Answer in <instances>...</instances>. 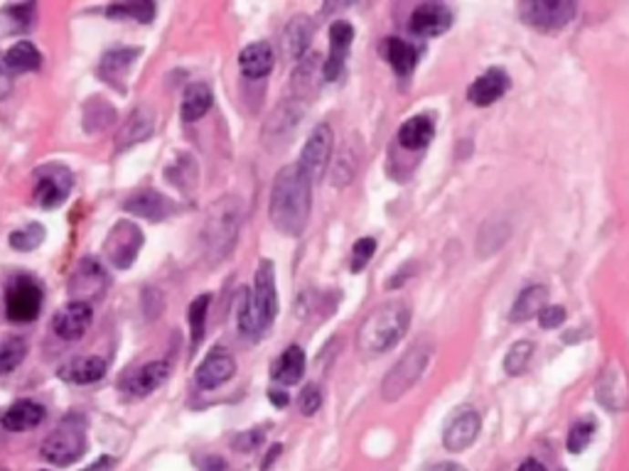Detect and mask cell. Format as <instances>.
<instances>
[{
    "label": "cell",
    "mask_w": 629,
    "mask_h": 471,
    "mask_svg": "<svg viewBox=\"0 0 629 471\" xmlns=\"http://www.w3.org/2000/svg\"><path fill=\"white\" fill-rule=\"evenodd\" d=\"M310 189H313V182L298 162L285 165L275 175L268 216L283 236L298 239L300 233L305 231L307 219H310Z\"/></svg>",
    "instance_id": "6da1fadb"
},
{
    "label": "cell",
    "mask_w": 629,
    "mask_h": 471,
    "mask_svg": "<svg viewBox=\"0 0 629 471\" xmlns=\"http://www.w3.org/2000/svg\"><path fill=\"white\" fill-rule=\"evenodd\" d=\"M411 324V310L404 302H387L371 312L356 332V349L364 356H379L401 342Z\"/></svg>",
    "instance_id": "7a4b0ae2"
},
{
    "label": "cell",
    "mask_w": 629,
    "mask_h": 471,
    "mask_svg": "<svg viewBox=\"0 0 629 471\" xmlns=\"http://www.w3.org/2000/svg\"><path fill=\"white\" fill-rule=\"evenodd\" d=\"M239 221H242V209L234 197L211 204L202 229L204 253L210 258V263H219L232 253L239 236Z\"/></svg>",
    "instance_id": "3957f363"
},
{
    "label": "cell",
    "mask_w": 629,
    "mask_h": 471,
    "mask_svg": "<svg viewBox=\"0 0 629 471\" xmlns=\"http://www.w3.org/2000/svg\"><path fill=\"white\" fill-rule=\"evenodd\" d=\"M84 452H87V417L79 413L62 417L42 442V456L55 466H69L79 462Z\"/></svg>",
    "instance_id": "277c9868"
},
{
    "label": "cell",
    "mask_w": 629,
    "mask_h": 471,
    "mask_svg": "<svg viewBox=\"0 0 629 471\" xmlns=\"http://www.w3.org/2000/svg\"><path fill=\"white\" fill-rule=\"evenodd\" d=\"M433 356V342L430 339H418L408 346V352L396 361V366L388 371V375L381 384V398L394 403L404 393H408L413 385L418 384V378L428 368V361Z\"/></svg>",
    "instance_id": "5b68a950"
},
{
    "label": "cell",
    "mask_w": 629,
    "mask_h": 471,
    "mask_svg": "<svg viewBox=\"0 0 629 471\" xmlns=\"http://www.w3.org/2000/svg\"><path fill=\"white\" fill-rule=\"evenodd\" d=\"M42 285L33 275L20 272L10 280L5 288V317L17 324H27V322L37 320L42 310Z\"/></svg>",
    "instance_id": "8992f818"
},
{
    "label": "cell",
    "mask_w": 629,
    "mask_h": 471,
    "mask_svg": "<svg viewBox=\"0 0 629 471\" xmlns=\"http://www.w3.org/2000/svg\"><path fill=\"white\" fill-rule=\"evenodd\" d=\"M143 231L140 226L129 221V219H121L119 224H113V229L106 236L104 243V256L106 261L119 268V271H126L130 265L136 263L138 253L143 248Z\"/></svg>",
    "instance_id": "52a82bcc"
},
{
    "label": "cell",
    "mask_w": 629,
    "mask_h": 471,
    "mask_svg": "<svg viewBox=\"0 0 629 471\" xmlns=\"http://www.w3.org/2000/svg\"><path fill=\"white\" fill-rule=\"evenodd\" d=\"M519 15L526 25H531L541 33L563 30L575 17V3L571 0H531L519 5Z\"/></svg>",
    "instance_id": "ba28073f"
},
{
    "label": "cell",
    "mask_w": 629,
    "mask_h": 471,
    "mask_svg": "<svg viewBox=\"0 0 629 471\" xmlns=\"http://www.w3.org/2000/svg\"><path fill=\"white\" fill-rule=\"evenodd\" d=\"M35 204H40L42 209H57L59 204H65L69 192H72V172L65 165H42L35 172Z\"/></svg>",
    "instance_id": "9c48e42d"
},
{
    "label": "cell",
    "mask_w": 629,
    "mask_h": 471,
    "mask_svg": "<svg viewBox=\"0 0 629 471\" xmlns=\"http://www.w3.org/2000/svg\"><path fill=\"white\" fill-rule=\"evenodd\" d=\"M108 288V275H106L104 265L97 258H81L79 265L74 268L72 278H69V295L77 302L91 304L94 300H101Z\"/></svg>",
    "instance_id": "30bf717a"
},
{
    "label": "cell",
    "mask_w": 629,
    "mask_h": 471,
    "mask_svg": "<svg viewBox=\"0 0 629 471\" xmlns=\"http://www.w3.org/2000/svg\"><path fill=\"white\" fill-rule=\"evenodd\" d=\"M332 148H335V133L327 123H320L303 145L298 162L303 172L310 177V182H317L325 175V168L330 165Z\"/></svg>",
    "instance_id": "8fae6325"
},
{
    "label": "cell",
    "mask_w": 629,
    "mask_h": 471,
    "mask_svg": "<svg viewBox=\"0 0 629 471\" xmlns=\"http://www.w3.org/2000/svg\"><path fill=\"white\" fill-rule=\"evenodd\" d=\"M251 302H253V312H256L261 329L271 327L275 314H278V292H275V272L271 261H261L256 280H253Z\"/></svg>",
    "instance_id": "7c38bea8"
},
{
    "label": "cell",
    "mask_w": 629,
    "mask_h": 471,
    "mask_svg": "<svg viewBox=\"0 0 629 471\" xmlns=\"http://www.w3.org/2000/svg\"><path fill=\"white\" fill-rule=\"evenodd\" d=\"M91 322H94V310H91V304L72 300V302H67L65 307L52 317V332H55L59 339H65V342H77V339H81V336L89 332Z\"/></svg>",
    "instance_id": "4fadbf2b"
},
{
    "label": "cell",
    "mask_w": 629,
    "mask_h": 471,
    "mask_svg": "<svg viewBox=\"0 0 629 471\" xmlns=\"http://www.w3.org/2000/svg\"><path fill=\"white\" fill-rule=\"evenodd\" d=\"M482 417L472 407H465L458 415L452 417L443 432V445L448 452H465L479 435Z\"/></svg>",
    "instance_id": "5bb4252c"
},
{
    "label": "cell",
    "mask_w": 629,
    "mask_h": 471,
    "mask_svg": "<svg viewBox=\"0 0 629 471\" xmlns=\"http://www.w3.org/2000/svg\"><path fill=\"white\" fill-rule=\"evenodd\" d=\"M236 374V361L232 359V353L226 349H211L207 353V359L197 366V385L202 391H214L219 385H224L232 375Z\"/></svg>",
    "instance_id": "9a60e30c"
},
{
    "label": "cell",
    "mask_w": 629,
    "mask_h": 471,
    "mask_svg": "<svg viewBox=\"0 0 629 471\" xmlns=\"http://www.w3.org/2000/svg\"><path fill=\"white\" fill-rule=\"evenodd\" d=\"M597 403H603L607 410L620 413L629 405V375L624 368L613 363L597 381Z\"/></svg>",
    "instance_id": "2e32d148"
},
{
    "label": "cell",
    "mask_w": 629,
    "mask_h": 471,
    "mask_svg": "<svg viewBox=\"0 0 629 471\" xmlns=\"http://www.w3.org/2000/svg\"><path fill=\"white\" fill-rule=\"evenodd\" d=\"M452 13L443 3H423L413 10L411 33L418 37H436L450 30Z\"/></svg>",
    "instance_id": "e0dca14e"
},
{
    "label": "cell",
    "mask_w": 629,
    "mask_h": 471,
    "mask_svg": "<svg viewBox=\"0 0 629 471\" xmlns=\"http://www.w3.org/2000/svg\"><path fill=\"white\" fill-rule=\"evenodd\" d=\"M352 40H355V27L347 20H337V23L330 25V56L323 65L325 81L339 79V74L345 69V55L352 47Z\"/></svg>",
    "instance_id": "ac0fdd59"
},
{
    "label": "cell",
    "mask_w": 629,
    "mask_h": 471,
    "mask_svg": "<svg viewBox=\"0 0 629 471\" xmlns=\"http://www.w3.org/2000/svg\"><path fill=\"white\" fill-rule=\"evenodd\" d=\"M140 56V49L136 47H119L106 52L98 62V77L108 84V87L119 88V91H126V84L123 79L129 77L130 67L136 65V59Z\"/></svg>",
    "instance_id": "d6986e66"
},
{
    "label": "cell",
    "mask_w": 629,
    "mask_h": 471,
    "mask_svg": "<svg viewBox=\"0 0 629 471\" xmlns=\"http://www.w3.org/2000/svg\"><path fill=\"white\" fill-rule=\"evenodd\" d=\"M155 130V116L148 106H140L136 111L130 113L129 118L123 120V126L119 128V136H116V150L123 152L133 148L138 143H146L148 138L153 136Z\"/></svg>",
    "instance_id": "ffe728a7"
},
{
    "label": "cell",
    "mask_w": 629,
    "mask_h": 471,
    "mask_svg": "<svg viewBox=\"0 0 629 471\" xmlns=\"http://www.w3.org/2000/svg\"><path fill=\"white\" fill-rule=\"evenodd\" d=\"M123 211L148 219V221H162L175 211V204L165 194L155 192V189H143V192H136L123 201Z\"/></svg>",
    "instance_id": "44dd1931"
},
{
    "label": "cell",
    "mask_w": 629,
    "mask_h": 471,
    "mask_svg": "<svg viewBox=\"0 0 629 471\" xmlns=\"http://www.w3.org/2000/svg\"><path fill=\"white\" fill-rule=\"evenodd\" d=\"M170 375L168 361H150L146 366H140L133 375L123 381V391L130 393L133 398H146L153 391H158Z\"/></svg>",
    "instance_id": "7402d4cb"
},
{
    "label": "cell",
    "mask_w": 629,
    "mask_h": 471,
    "mask_svg": "<svg viewBox=\"0 0 629 471\" xmlns=\"http://www.w3.org/2000/svg\"><path fill=\"white\" fill-rule=\"evenodd\" d=\"M509 88V77L501 69H490L484 72L479 79L472 81V87L468 88V98L475 106H492L494 101H500Z\"/></svg>",
    "instance_id": "603a6c76"
},
{
    "label": "cell",
    "mask_w": 629,
    "mask_h": 471,
    "mask_svg": "<svg viewBox=\"0 0 629 471\" xmlns=\"http://www.w3.org/2000/svg\"><path fill=\"white\" fill-rule=\"evenodd\" d=\"M45 417H47V410L40 403H35V400H17V403H13L5 410L0 425L10 432H25L45 423Z\"/></svg>",
    "instance_id": "cb8c5ba5"
},
{
    "label": "cell",
    "mask_w": 629,
    "mask_h": 471,
    "mask_svg": "<svg viewBox=\"0 0 629 471\" xmlns=\"http://www.w3.org/2000/svg\"><path fill=\"white\" fill-rule=\"evenodd\" d=\"M108 371V363L101 356H84V359L69 361L67 366L59 368V378L74 385H91L101 381Z\"/></svg>",
    "instance_id": "d4e9b609"
},
{
    "label": "cell",
    "mask_w": 629,
    "mask_h": 471,
    "mask_svg": "<svg viewBox=\"0 0 629 471\" xmlns=\"http://www.w3.org/2000/svg\"><path fill=\"white\" fill-rule=\"evenodd\" d=\"M313 20L307 15H295L283 33V52L291 59H303L313 40Z\"/></svg>",
    "instance_id": "484cf974"
},
{
    "label": "cell",
    "mask_w": 629,
    "mask_h": 471,
    "mask_svg": "<svg viewBox=\"0 0 629 471\" xmlns=\"http://www.w3.org/2000/svg\"><path fill=\"white\" fill-rule=\"evenodd\" d=\"M273 62V49H271L268 42L249 45V47H243L242 55H239V67H242L243 77H249V79H261V77L271 74Z\"/></svg>",
    "instance_id": "4316f807"
},
{
    "label": "cell",
    "mask_w": 629,
    "mask_h": 471,
    "mask_svg": "<svg viewBox=\"0 0 629 471\" xmlns=\"http://www.w3.org/2000/svg\"><path fill=\"white\" fill-rule=\"evenodd\" d=\"M436 136V120L433 116H413L398 128V143L404 145L406 150H420L426 148Z\"/></svg>",
    "instance_id": "83f0119b"
},
{
    "label": "cell",
    "mask_w": 629,
    "mask_h": 471,
    "mask_svg": "<svg viewBox=\"0 0 629 471\" xmlns=\"http://www.w3.org/2000/svg\"><path fill=\"white\" fill-rule=\"evenodd\" d=\"M211 104H214L211 88L207 87V84H202V81H194V84H190V87L185 88V94H182L180 116H182L185 123H194V120H200L204 113L210 111Z\"/></svg>",
    "instance_id": "f1b7e54d"
},
{
    "label": "cell",
    "mask_w": 629,
    "mask_h": 471,
    "mask_svg": "<svg viewBox=\"0 0 629 471\" xmlns=\"http://www.w3.org/2000/svg\"><path fill=\"white\" fill-rule=\"evenodd\" d=\"M116 118H119L116 108L101 97H91L81 108V126L87 133H104L116 123Z\"/></svg>",
    "instance_id": "f546056e"
},
{
    "label": "cell",
    "mask_w": 629,
    "mask_h": 471,
    "mask_svg": "<svg viewBox=\"0 0 629 471\" xmlns=\"http://www.w3.org/2000/svg\"><path fill=\"white\" fill-rule=\"evenodd\" d=\"M323 79H325V74H323V62H320V56L317 55L303 56L300 67L293 72V91H295L300 98H307L310 94L317 91V87H320V81Z\"/></svg>",
    "instance_id": "4dcf8cb0"
},
{
    "label": "cell",
    "mask_w": 629,
    "mask_h": 471,
    "mask_svg": "<svg viewBox=\"0 0 629 471\" xmlns=\"http://www.w3.org/2000/svg\"><path fill=\"white\" fill-rule=\"evenodd\" d=\"M384 55L398 77H411L416 65H418V49L413 47L411 42L398 40V37H388L384 42Z\"/></svg>",
    "instance_id": "1f68e13d"
},
{
    "label": "cell",
    "mask_w": 629,
    "mask_h": 471,
    "mask_svg": "<svg viewBox=\"0 0 629 471\" xmlns=\"http://www.w3.org/2000/svg\"><path fill=\"white\" fill-rule=\"evenodd\" d=\"M303 371H305V353L300 346H288L281 353V359L275 361L273 378L283 385H295L303 378Z\"/></svg>",
    "instance_id": "d6a6232c"
},
{
    "label": "cell",
    "mask_w": 629,
    "mask_h": 471,
    "mask_svg": "<svg viewBox=\"0 0 629 471\" xmlns=\"http://www.w3.org/2000/svg\"><path fill=\"white\" fill-rule=\"evenodd\" d=\"M3 59H5V67H8L10 72H35V69H40L42 67V55L37 52V47H35L33 42L27 40L15 42V45L3 55Z\"/></svg>",
    "instance_id": "836d02e7"
},
{
    "label": "cell",
    "mask_w": 629,
    "mask_h": 471,
    "mask_svg": "<svg viewBox=\"0 0 629 471\" xmlns=\"http://www.w3.org/2000/svg\"><path fill=\"white\" fill-rule=\"evenodd\" d=\"M546 297H549V292H546V288H541V285L526 288L524 292L517 297L514 307H511V320L524 322L529 320V317H533V314H539V312L543 310Z\"/></svg>",
    "instance_id": "e575fe53"
},
{
    "label": "cell",
    "mask_w": 629,
    "mask_h": 471,
    "mask_svg": "<svg viewBox=\"0 0 629 471\" xmlns=\"http://www.w3.org/2000/svg\"><path fill=\"white\" fill-rule=\"evenodd\" d=\"M106 15L119 20V17H130L138 23H150L155 17V3L150 0H136V3H113L106 8Z\"/></svg>",
    "instance_id": "d590c367"
},
{
    "label": "cell",
    "mask_w": 629,
    "mask_h": 471,
    "mask_svg": "<svg viewBox=\"0 0 629 471\" xmlns=\"http://www.w3.org/2000/svg\"><path fill=\"white\" fill-rule=\"evenodd\" d=\"M45 241V226L40 224H27L25 229H17V231L10 233V248L13 251H20V253H30L35 248L40 246Z\"/></svg>",
    "instance_id": "8d00e7d4"
},
{
    "label": "cell",
    "mask_w": 629,
    "mask_h": 471,
    "mask_svg": "<svg viewBox=\"0 0 629 471\" xmlns=\"http://www.w3.org/2000/svg\"><path fill=\"white\" fill-rule=\"evenodd\" d=\"M37 5L35 3H23V5H5L0 10V20L10 23L8 30H27L35 20Z\"/></svg>",
    "instance_id": "74e56055"
},
{
    "label": "cell",
    "mask_w": 629,
    "mask_h": 471,
    "mask_svg": "<svg viewBox=\"0 0 629 471\" xmlns=\"http://www.w3.org/2000/svg\"><path fill=\"white\" fill-rule=\"evenodd\" d=\"M211 295H200L190 304V332H192V349L200 346L204 336V324H207V312H210Z\"/></svg>",
    "instance_id": "f35d334b"
},
{
    "label": "cell",
    "mask_w": 629,
    "mask_h": 471,
    "mask_svg": "<svg viewBox=\"0 0 629 471\" xmlns=\"http://www.w3.org/2000/svg\"><path fill=\"white\" fill-rule=\"evenodd\" d=\"M239 329H242L243 336L249 339H259L261 336V324L256 320V312H253V302H251L249 290H242V297H239Z\"/></svg>",
    "instance_id": "ab89813d"
},
{
    "label": "cell",
    "mask_w": 629,
    "mask_h": 471,
    "mask_svg": "<svg viewBox=\"0 0 629 471\" xmlns=\"http://www.w3.org/2000/svg\"><path fill=\"white\" fill-rule=\"evenodd\" d=\"M27 353V343L23 339H10L0 346V375L13 374L20 363L25 361Z\"/></svg>",
    "instance_id": "60d3db41"
},
{
    "label": "cell",
    "mask_w": 629,
    "mask_h": 471,
    "mask_svg": "<svg viewBox=\"0 0 629 471\" xmlns=\"http://www.w3.org/2000/svg\"><path fill=\"white\" fill-rule=\"evenodd\" d=\"M533 356V343L531 342H517L509 349L507 359H504V371L509 375L524 374V368L529 366V361Z\"/></svg>",
    "instance_id": "b9f144b4"
},
{
    "label": "cell",
    "mask_w": 629,
    "mask_h": 471,
    "mask_svg": "<svg viewBox=\"0 0 629 471\" xmlns=\"http://www.w3.org/2000/svg\"><path fill=\"white\" fill-rule=\"evenodd\" d=\"M593 432H595V423H593V420H581V423H575L573 427H571V432H568V452L581 455L583 449L590 445Z\"/></svg>",
    "instance_id": "7bdbcfd3"
},
{
    "label": "cell",
    "mask_w": 629,
    "mask_h": 471,
    "mask_svg": "<svg viewBox=\"0 0 629 471\" xmlns=\"http://www.w3.org/2000/svg\"><path fill=\"white\" fill-rule=\"evenodd\" d=\"M165 175H168L170 182L178 184V187H182V189H187L185 179L194 182V177H197V169H194L192 160H190V155H182L180 160H175V165H172V168L165 169Z\"/></svg>",
    "instance_id": "ee69618b"
},
{
    "label": "cell",
    "mask_w": 629,
    "mask_h": 471,
    "mask_svg": "<svg viewBox=\"0 0 629 471\" xmlns=\"http://www.w3.org/2000/svg\"><path fill=\"white\" fill-rule=\"evenodd\" d=\"M374 253H376V241L369 239V236L356 241L355 248H352V271H364L369 265L371 258H374Z\"/></svg>",
    "instance_id": "f6af8a7d"
},
{
    "label": "cell",
    "mask_w": 629,
    "mask_h": 471,
    "mask_svg": "<svg viewBox=\"0 0 629 471\" xmlns=\"http://www.w3.org/2000/svg\"><path fill=\"white\" fill-rule=\"evenodd\" d=\"M320 405H323V393H320V388H317V385L310 384L305 391L300 393V398H298L300 413H303L305 417H310V415H314L317 410H320Z\"/></svg>",
    "instance_id": "bcb514c9"
},
{
    "label": "cell",
    "mask_w": 629,
    "mask_h": 471,
    "mask_svg": "<svg viewBox=\"0 0 629 471\" xmlns=\"http://www.w3.org/2000/svg\"><path fill=\"white\" fill-rule=\"evenodd\" d=\"M563 320H565V310L563 307H558V304H549V307H543V310L539 312V322L543 329L561 327Z\"/></svg>",
    "instance_id": "7dc6e473"
},
{
    "label": "cell",
    "mask_w": 629,
    "mask_h": 471,
    "mask_svg": "<svg viewBox=\"0 0 629 471\" xmlns=\"http://www.w3.org/2000/svg\"><path fill=\"white\" fill-rule=\"evenodd\" d=\"M10 91H13V74H10V69L5 67V59L0 55V101H5L10 97Z\"/></svg>",
    "instance_id": "c3c4849f"
},
{
    "label": "cell",
    "mask_w": 629,
    "mask_h": 471,
    "mask_svg": "<svg viewBox=\"0 0 629 471\" xmlns=\"http://www.w3.org/2000/svg\"><path fill=\"white\" fill-rule=\"evenodd\" d=\"M261 439H263V435H261L259 430H251V432H246V435H242V437L236 439L234 447L242 449V452H251V449L259 445Z\"/></svg>",
    "instance_id": "681fc988"
},
{
    "label": "cell",
    "mask_w": 629,
    "mask_h": 471,
    "mask_svg": "<svg viewBox=\"0 0 629 471\" xmlns=\"http://www.w3.org/2000/svg\"><path fill=\"white\" fill-rule=\"evenodd\" d=\"M113 469H116V459H113V456H108V455H104V456H98L94 464H89L87 469H81V471H113Z\"/></svg>",
    "instance_id": "f907efd6"
},
{
    "label": "cell",
    "mask_w": 629,
    "mask_h": 471,
    "mask_svg": "<svg viewBox=\"0 0 629 471\" xmlns=\"http://www.w3.org/2000/svg\"><path fill=\"white\" fill-rule=\"evenodd\" d=\"M202 471H226V464L222 456H207L202 464Z\"/></svg>",
    "instance_id": "816d5d0a"
},
{
    "label": "cell",
    "mask_w": 629,
    "mask_h": 471,
    "mask_svg": "<svg viewBox=\"0 0 629 471\" xmlns=\"http://www.w3.org/2000/svg\"><path fill=\"white\" fill-rule=\"evenodd\" d=\"M426 471H468V469L455 462H440V464H433V466H428Z\"/></svg>",
    "instance_id": "f5cc1de1"
},
{
    "label": "cell",
    "mask_w": 629,
    "mask_h": 471,
    "mask_svg": "<svg viewBox=\"0 0 629 471\" xmlns=\"http://www.w3.org/2000/svg\"><path fill=\"white\" fill-rule=\"evenodd\" d=\"M268 398H271V403H273V405H278V407L288 405V393L271 391V393H268Z\"/></svg>",
    "instance_id": "db71d44e"
},
{
    "label": "cell",
    "mask_w": 629,
    "mask_h": 471,
    "mask_svg": "<svg viewBox=\"0 0 629 471\" xmlns=\"http://www.w3.org/2000/svg\"><path fill=\"white\" fill-rule=\"evenodd\" d=\"M517 471H546V466L541 462H536V459H526V462H521V466H519Z\"/></svg>",
    "instance_id": "11a10c76"
},
{
    "label": "cell",
    "mask_w": 629,
    "mask_h": 471,
    "mask_svg": "<svg viewBox=\"0 0 629 471\" xmlns=\"http://www.w3.org/2000/svg\"><path fill=\"white\" fill-rule=\"evenodd\" d=\"M278 455H281V445H275V447L271 449V455H268V459H266V462H263V471H266L268 466H271V462H273V459H275V456H278Z\"/></svg>",
    "instance_id": "9f6ffc18"
}]
</instances>
